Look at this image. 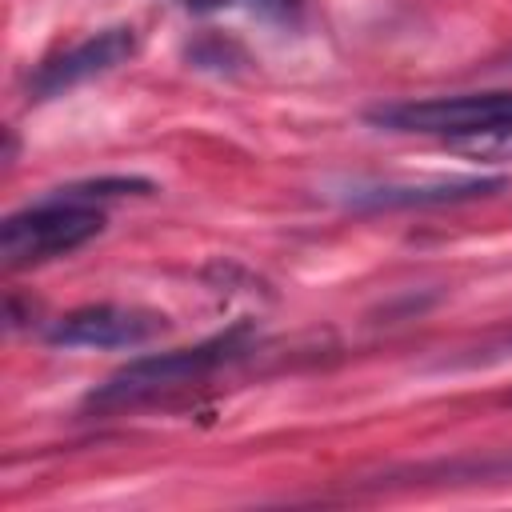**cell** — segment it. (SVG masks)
Instances as JSON below:
<instances>
[{
  "instance_id": "obj_1",
  "label": "cell",
  "mask_w": 512,
  "mask_h": 512,
  "mask_svg": "<svg viewBox=\"0 0 512 512\" xmlns=\"http://www.w3.org/2000/svg\"><path fill=\"white\" fill-rule=\"evenodd\" d=\"M244 348H248L244 344V328H232V332L212 336V340L192 344V348L140 356V360L116 368L100 388H92L84 404L96 408V412H120V408H136V404L160 400L168 392H180V388L212 376L220 364L236 360Z\"/></svg>"
},
{
  "instance_id": "obj_2",
  "label": "cell",
  "mask_w": 512,
  "mask_h": 512,
  "mask_svg": "<svg viewBox=\"0 0 512 512\" xmlns=\"http://www.w3.org/2000/svg\"><path fill=\"white\" fill-rule=\"evenodd\" d=\"M104 228L100 204H84L68 192H48L40 204L12 212L0 228V260L4 268H32L56 256L84 248Z\"/></svg>"
},
{
  "instance_id": "obj_3",
  "label": "cell",
  "mask_w": 512,
  "mask_h": 512,
  "mask_svg": "<svg viewBox=\"0 0 512 512\" xmlns=\"http://www.w3.org/2000/svg\"><path fill=\"white\" fill-rule=\"evenodd\" d=\"M372 124L388 132H416V136H468L484 128L512 124V92H464V96H432V100H400L380 104L368 112Z\"/></svg>"
},
{
  "instance_id": "obj_4",
  "label": "cell",
  "mask_w": 512,
  "mask_h": 512,
  "mask_svg": "<svg viewBox=\"0 0 512 512\" xmlns=\"http://www.w3.org/2000/svg\"><path fill=\"white\" fill-rule=\"evenodd\" d=\"M168 332V316L136 304H84L48 328L56 348H140Z\"/></svg>"
},
{
  "instance_id": "obj_5",
  "label": "cell",
  "mask_w": 512,
  "mask_h": 512,
  "mask_svg": "<svg viewBox=\"0 0 512 512\" xmlns=\"http://www.w3.org/2000/svg\"><path fill=\"white\" fill-rule=\"evenodd\" d=\"M132 52H136V32H132L128 24L104 28V32H96V36H88V40L64 48V52L40 60L36 72L28 76V92H32L36 100L60 96V92H68V88H76V84H84V80H92V76L112 72V68L124 64Z\"/></svg>"
},
{
  "instance_id": "obj_6",
  "label": "cell",
  "mask_w": 512,
  "mask_h": 512,
  "mask_svg": "<svg viewBox=\"0 0 512 512\" xmlns=\"http://www.w3.org/2000/svg\"><path fill=\"white\" fill-rule=\"evenodd\" d=\"M504 176H436V180H408V184H360L352 188L356 208H436V204H460L476 196L500 192Z\"/></svg>"
},
{
  "instance_id": "obj_7",
  "label": "cell",
  "mask_w": 512,
  "mask_h": 512,
  "mask_svg": "<svg viewBox=\"0 0 512 512\" xmlns=\"http://www.w3.org/2000/svg\"><path fill=\"white\" fill-rule=\"evenodd\" d=\"M392 480H420V484H480V480H512V452L492 456H460V460H436L408 472H396Z\"/></svg>"
},
{
  "instance_id": "obj_8",
  "label": "cell",
  "mask_w": 512,
  "mask_h": 512,
  "mask_svg": "<svg viewBox=\"0 0 512 512\" xmlns=\"http://www.w3.org/2000/svg\"><path fill=\"white\" fill-rule=\"evenodd\" d=\"M456 152L472 156V160H512V124H500V128H484V132H468V136H456L448 140Z\"/></svg>"
}]
</instances>
